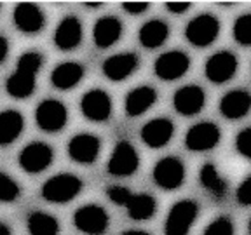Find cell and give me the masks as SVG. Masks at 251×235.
Segmentation results:
<instances>
[{
  "label": "cell",
  "instance_id": "obj_40",
  "mask_svg": "<svg viewBox=\"0 0 251 235\" xmlns=\"http://www.w3.org/2000/svg\"><path fill=\"white\" fill-rule=\"evenodd\" d=\"M86 7H91V9H98V7H101V4L100 2H86Z\"/></svg>",
  "mask_w": 251,
  "mask_h": 235
},
{
  "label": "cell",
  "instance_id": "obj_9",
  "mask_svg": "<svg viewBox=\"0 0 251 235\" xmlns=\"http://www.w3.org/2000/svg\"><path fill=\"white\" fill-rule=\"evenodd\" d=\"M100 150H101V141L98 136L89 133H80L75 134L70 141H68L67 152L68 157L77 164L91 165L94 161L100 157Z\"/></svg>",
  "mask_w": 251,
  "mask_h": 235
},
{
  "label": "cell",
  "instance_id": "obj_13",
  "mask_svg": "<svg viewBox=\"0 0 251 235\" xmlns=\"http://www.w3.org/2000/svg\"><path fill=\"white\" fill-rule=\"evenodd\" d=\"M220 129L213 122H199L188 129L185 136V146L190 152H206L220 143Z\"/></svg>",
  "mask_w": 251,
  "mask_h": 235
},
{
  "label": "cell",
  "instance_id": "obj_20",
  "mask_svg": "<svg viewBox=\"0 0 251 235\" xmlns=\"http://www.w3.org/2000/svg\"><path fill=\"white\" fill-rule=\"evenodd\" d=\"M82 40V24L75 16L63 18L54 31V46L61 51H72Z\"/></svg>",
  "mask_w": 251,
  "mask_h": 235
},
{
  "label": "cell",
  "instance_id": "obj_27",
  "mask_svg": "<svg viewBox=\"0 0 251 235\" xmlns=\"http://www.w3.org/2000/svg\"><path fill=\"white\" fill-rule=\"evenodd\" d=\"M126 209H127V214L133 219L145 221V219H150L155 214L157 202L149 193H138V195H131V199L126 204Z\"/></svg>",
  "mask_w": 251,
  "mask_h": 235
},
{
  "label": "cell",
  "instance_id": "obj_4",
  "mask_svg": "<svg viewBox=\"0 0 251 235\" xmlns=\"http://www.w3.org/2000/svg\"><path fill=\"white\" fill-rule=\"evenodd\" d=\"M220 33V21L213 14H201L188 21L185 37L192 46L208 47L216 40Z\"/></svg>",
  "mask_w": 251,
  "mask_h": 235
},
{
  "label": "cell",
  "instance_id": "obj_26",
  "mask_svg": "<svg viewBox=\"0 0 251 235\" xmlns=\"http://www.w3.org/2000/svg\"><path fill=\"white\" fill-rule=\"evenodd\" d=\"M140 42L147 49H157L169 37V26L161 20H150L140 28Z\"/></svg>",
  "mask_w": 251,
  "mask_h": 235
},
{
  "label": "cell",
  "instance_id": "obj_39",
  "mask_svg": "<svg viewBox=\"0 0 251 235\" xmlns=\"http://www.w3.org/2000/svg\"><path fill=\"white\" fill-rule=\"evenodd\" d=\"M122 235H150V234H147L143 230H129V232H124Z\"/></svg>",
  "mask_w": 251,
  "mask_h": 235
},
{
  "label": "cell",
  "instance_id": "obj_16",
  "mask_svg": "<svg viewBox=\"0 0 251 235\" xmlns=\"http://www.w3.org/2000/svg\"><path fill=\"white\" fill-rule=\"evenodd\" d=\"M204 103H206V94H204L202 87L199 86L180 87L173 98V105H175L176 112L185 117H192V115L199 114L204 108Z\"/></svg>",
  "mask_w": 251,
  "mask_h": 235
},
{
  "label": "cell",
  "instance_id": "obj_22",
  "mask_svg": "<svg viewBox=\"0 0 251 235\" xmlns=\"http://www.w3.org/2000/svg\"><path fill=\"white\" fill-rule=\"evenodd\" d=\"M84 77V67L80 63L67 61L61 63L52 70L51 73V84L59 91H68L77 86Z\"/></svg>",
  "mask_w": 251,
  "mask_h": 235
},
{
  "label": "cell",
  "instance_id": "obj_38",
  "mask_svg": "<svg viewBox=\"0 0 251 235\" xmlns=\"http://www.w3.org/2000/svg\"><path fill=\"white\" fill-rule=\"evenodd\" d=\"M0 235H11V228L2 221H0Z\"/></svg>",
  "mask_w": 251,
  "mask_h": 235
},
{
  "label": "cell",
  "instance_id": "obj_5",
  "mask_svg": "<svg viewBox=\"0 0 251 235\" xmlns=\"http://www.w3.org/2000/svg\"><path fill=\"white\" fill-rule=\"evenodd\" d=\"M68 120L67 106L58 99H44L35 110V122L44 133H58Z\"/></svg>",
  "mask_w": 251,
  "mask_h": 235
},
{
  "label": "cell",
  "instance_id": "obj_24",
  "mask_svg": "<svg viewBox=\"0 0 251 235\" xmlns=\"http://www.w3.org/2000/svg\"><path fill=\"white\" fill-rule=\"evenodd\" d=\"M25 118L16 110H4L0 112V146H7L14 143L23 133Z\"/></svg>",
  "mask_w": 251,
  "mask_h": 235
},
{
  "label": "cell",
  "instance_id": "obj_32",
  "mask_svg": "<svg viewBox=\"0 0 251 235\" xmlns=\"http://www.w3.org/2000/svg\"><path fill=\"white\" fill-rule=\"evenodd\" d=\"M106 195H108V199L112 200L114 204H117V206H124L127 204V200L131 199V190L126 187H121V185H115V187H108L106 188Z\"/></svg>",
  "mask_w": 251,
  "mask_h": 235
},
{
  "label": "cell",
  "instance_id": "obj_30",
  "mask_svg": "<svg viewBox=\"0 0 251 235\" xmlns=\"http://www.w3.org/2000/svg\"><path fill=\"white\" fill-rule=\"evenodd\" d=\"M20 197V185L11 176L0 172V202H14Z\"/></svg>",
  "mask_w": 251,
  "mask_h": 235
},
{
  "label": "cell",
  "instance_id": "obj_8",
  "mask_svg": "<svg viewBox=\"0 0 251 235\" xmlns=\"http://www.w3.org/2000/svg\"><path fill=\"white\" fill-rule=\"evenodd\" d=\"M140 167V157L129 141H119L110 157L106 171L114 176H131Z\"/></svg>",
  "mask_w": 251,
  "mask_h": 235
},
{
  "label": "cell",
  "instance_id": "obj_19",
  "mask_svg": "<svg viewBox=\"0 0 251 235\" xmlns=\"http://www.w3.org/2000/svg\"><path fill=\"white\" fill-rule=\"evenodd\" d=\"M140 65V59L133 52H122V54L110 56L103 63V73L112 82H121L127 78Z\"/></svg>",
  "mask_w": 251,
  "mask_h": 235
},
{
  "label": "cell",
  "instance_id": "obj_3",
  "mask_svg": "<svg viewBox=\"0 0 251 235\" xmlns=\"http://www.w3.org/2000/svg\"><path fill=\"white\" fill-rule=\"evenodd\" d=\"M199 214V206L190 199L178 200L173 204L166 216L164 234L166 235H188L192 225L196 223Z\"/></svg>",
  "mask_w": 251,
  "mask_h": 235
},
{
  "label": "cell",
  "instance_id": "obj_35",
  "mask_svg": "<svg viewBox=\"0 0 251 235\" xmlns=\"http://www.w3.org/2000/svg\"><path fill=\"white\" fill-rule=\"evenodd\" d=\"M149 2H124L122 4V9L126 12H129V14L136 16V14H143V12L149 9Z\"/></svg>",
  "mask_w": 251,
  "mask_h": 235
},
{
  "label": "cell",
  "instance_id": "obj_10",
  "mask_svg": "<svg viewBox=\"0 0 251 235\" xmlns=\"http://www.w3.org/2000/svg\"><path fill=\"white\" fill-rule=\"evenodd\" d=\"M153 181L164 190H176L185 181V165L176 157H164L153 167Z\"/></svg>",
  "mask_w": 251,
  "mask_h": 235
},
{
  "label": "cell",
  "instance_id": "obj_25",
  "mask_svg": "<svg viewBox=\"0 0 251 235\" xmlns=\"http://www.w3.org/2000/svg\"><path fill=\"white\" fill-rule=\"evenodd\" d=\"M199 180H201V185L204 187V190L208 193H211L215 199H222V197L227 195L228 181L225 180V176L220 174L216 165L211 164V162H209V164H204L202 167H201Z\"/></svg>",
  "mask_w": 251,
  "mask_h": 235
},
{
  "label": "cell",
  "instance_id": "obj_2",
  "mask_svg": "<svg viewBox=\"0 0 251 235\" xmlns=\"http://www.w3.org/2000/svg\"><path fill=\"white\" fill-rule=\"evenodd\" d=\"M82 181L80 178H77L75 174H56V176L49 178L46 183L42 185V197L47 202L52 204H67L70 200H74L75 197L80 193L82 190Z\"/></svg>",
  "mask_w": 251,
  "mask_h": 235
},
{
  "label": "cell",
  "instance_id": "obj_29",
  "mask_svg": "<svg viewBox=\"0 0 251 235\" xmlns=\"http://www.w3.org/2000/svg\"><path fill=\"white\" fill-rule=\"evenodd\" d=\"M235 42L241 46H251V14H243L234 21L232 28Z\"/></svg>",
  "mask_w": 251,
  "mask_h": 235
},
{
  "label": "cell",
  "instance_id": "obj_37",
  "mask_svg": "<svg viewBox=\"0 0 251 235\" xmlns=\"http://www.w3.org/2000/svg\"><path fill=\"white\" fill-rule=\"evenodd\" d=\"M7 52H9L7 39H5L4 35H0V63L5 61V58H7Z\"/></svg>",
  "mask_w": 251,
  "mask_h": 235
},
{
  "label": "cell",
  "instance_id": "obj_41",
  "mask_svg": "<svg viewBox=\"0 0 251 235\" xmlns=\"http://www.w3.org/2000/svg\"><path fill=\"white\" fill-rule=\"evenodd\" d=\"M248 234L251 235V219H250V225H248Z\"/></svg>",
  "mask_w": 251,
  "mask_h": 235
},
{
  "label": "cell",
  "instance_id": "obj_1",
  "mask_svg": "<svg viewBox=\"0 0 251 235\" xmlns=\"http://www.w3.org/2000/svg\"><path fill=\"white\" fill-rule=\"evenodd\" d=\"M44 58L35 51H28L18 59V67L14 73L9 75L5 82V91L11 98L23 99L28 98L35 91V77L42 68Z\"/></svg>",
  "mask_w": 251,
  "mask_h": 235
},
{
  "label": "cell",
  "instance_id": "obj_11",
  "mask_svg": "<svg viewBox=\"0 0 251 235\" xmlns=\"http://www.w3.org/2000/svg\"><path fill=\"white\" fill-rule=\"evenodd\" d=\"M190 68V58L181 51H169L161 54L153 63V71L161 80L181 78Z\"/></svg>",
  "mask_w": 251,
  "mask_h": 235
},
{
  "label": "cell",
  "instance_id": "obj_23",
  "mask_svg": "<svg viewBox=\"0 0 251 235\" xmlns=\"http://www.w3.org/2000/svg\"><path fill=\"white\" fill-rule=\"evenodd\" d=\"M157 101V91L150 86H140L126 96V114L131 117L145 114Z\"/></svg>",
  "mask_w": 251,
  "mask_h": 235
},
{
  "label": "cell",
  "instance_id": "obj_36",
  "mask_svg": "<svg viewBox=\"0 0 251 235\" xmlns=\"http://www.w3.org/2000/svg\"><path fill=\"white\" fill-rule=\"evenodd\" d=\"M166 9L173 14H183L190 9V2H166Z\"/></svg>",
  "mask_w": 251,
  "mask_h": 235
},
{
  "label": "cell",
  "instance_id": "obj_18",
  "mask_svg": "<svg viewBox=\"0 0 251 235\" xmlns=\"http://www.w3.org/2000/svg\"><path fill=\"white\" fill-rule=\"evenodd\" d=\"M251 94L244 89H234L225 94L220 101V114L228 120H237L250 114Z\"/></svg>",
  "mask_w": 251,
  "mask_h": 235
},
{
  "label": "cell",
  "instance_id": "obj_21",
  "mask_svg": "<svg viewBox=\"0 0 251 235\" xmlns=\"http://www.w3.org/2000/svg\"><path fill=\"white\" fill-rule=\"evenodd\" d=\"M122 35V23L115 16H103L100 18L93 28L94 44L100 49H108L112 47Z\"/></svg>",
  "mask_w": 251,
  "mask_h": 235
},
{
  "label": "cell",
  "instance_id": "obj_31",
  "mask_svg": "<svg viewBox=\"0 0 251 235\" xmlns=\"http://www.w3.org/2000/svg\"><path fill=\"white\" fill-rule=\"evenodd\" d=\"M202 235H234V223L228 218H216L206 227Z\"/></svg>",
  "mask_w": 251,
  "mask_h": 235
},
{
  "label": "cell",
  "instance_id": "obj_17",
  "mask_svg": "<svg viewBox=\"0 0 251 235\" xmlns=\"http://www.w3.org/2000/svg\"><path fill=\"white\" fill-rule=\"evenodd\" d=\"M175 134V125L169 118H153L147 122L140 131V136L147 146L150 148H162L171 141Z\"/></svg>",
  "mask_w": 251,
  "mask_h": 235
},
{
  "label": "cell",
  "instance_id": "obj_34",
  "mask_svg": "<svg viewBox=\"0 0 251 235\" xmlns=\"http://www.w3.org/2000/svg\"><path fill=\"white\" fill-rule=\"evenodd\" d=\"M235 199L241 206H251V176H248L239 185L237 192H235Z\"/></svg>",
  "mask_w": 251,
  "mask_h": 235
},
{
  "label": "cell",
  "instance_id": "obj_33",
  "mask_svg": "<svg viewBox=\"0 0 251 235\" xmlns=\"http://www.w3.org/2000/svg\"><path fill=\"white\" fill-rule=\"evenodd\" d=\"M235 148L246 159H251V127L243 129L235 138Z\"/></svg>",
  "mask_w": 251,
  "mask_h": 235
},
{
  "label": "cell",
  "instance_id": "obj_15",
  "mask_svg": "<svg viewBox=\"0 0 251 235\" xmlns=\"http://www.w3.org/2000/svg\"><path fill=\"white\" fill-rule=\"evenodd\" d=\"M12 20H14L16 28L23 33H39L46 24L42 9L31 2H21L16 5Z\"/></svg>",
  "mask_w": 251,
  "mask_h": 235
},
{
  "label": "cell",
  "instance_id": "obj_12",
  "mask_svg": "<svg viewBox=\"0 0 251 235\" xmlns=\"http://www.w3.org/2000/svg\"><path fill=\"white\" fill-rule=\"evenodd\" d=\"M237 67H239V61H237V58L232 52L220 51L215 52L206 61L204 73H206L208 80H211L213 84H225L237 73Z\"/></svg>",
  "mask_w": 251,
  "mask_h": 235
},
{
  "label": "cell",
  "instance_id": "obj_14",
  "mask_svg": "<svg viewBox=\"0 0 251 235\" xmlns=\"http://www.w3.org/2000/svg\"><path fill=\"white\" fill-rule=\"evenodd\" d=\"M80 112L91 122H105L112 115V99L101 89H91L80 99Z\"/></svg>",
  "mask_w": 251,
  "mask_h": 235
},
{
  "label": "cell",
  "instance_id": "obj_6",
  "mask_svg": "<svg viewBox=\"0 0 251 235\" xmlns=\"http://www.w3.org/2000/svg\"><path fill=\"white\" fill-rule=\"evenodd\" d=\"M108 214L101 206L87 204L74 214V225L86 235H103L108 228Z\"/></svg>",
  "mask_w": 251,
  "mask_h": 235
},
{
  "label": "cell",
  "instance_id": "obj_28",
  "mask_svg": "<svg viewBox=\"0 0 251 235\" xmlns=\"http://www.w3.org/2000/svg\"><path fill=\"white\" fill-rule=\"evenodd\" d=\"M26 227L30 235H58L59 223L54 216L42 211H33L28 216Z\"/></svg>",
  "mask_w": 251,
  "mask_h": 235
},
{
  "label": "cell",
  "instance_id": "obj_7",
  "mask_svg": "<svg viewBox=\"0 0 251 235\" xmlns=\"http://www.w3.org/2000/svg\"><path fill=\"white\" fill-rule=\"evenodd\" d=\"M52 159H54V152H52L51 146L47 143H42V141H33L21 150L18 162H20V167L25 172L37 174V172L46 171L51 165Z\"/></svg>",
  "mask_w": 251,
  "mask_h": 235
}]
</instances>
